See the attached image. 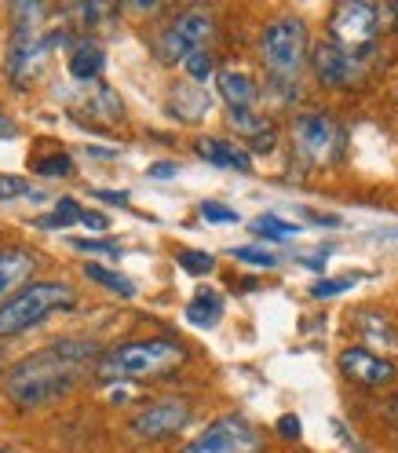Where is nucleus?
Wrapping results in <instances>:
<instances>
[{"mask_svg":"<svg viewBox=\"0 0 398 453\" xmlns=\"http://www.w3.org/2000/svg\"><path fill=\"white\" fill-rule=\"evenodd\" d=\"M34 187L19 180V176H0V202H11V197H30Z\"/></svg>","mask_w":398,"mask_h":453,"instance_id":"7c9ffc66","label":"nucleus"},{"mask_svg":"<svg viewBox=\"0 0 398 453\" xmlns=\"http://www.w3.org/2000/svg\"><path fill=\"white\" fill-rule=\"evenodd\" d=\"M264 446V435L238 413H226L212 420L202 435H194L190 442L180 446V453H256Z\"/></svg>","mask_w":398,"mask_h":453,"instance_id":"6e6552de","label":"nucleus"},{"mask_svg":"<svg viewBox=\"0 0 398 453\" xmlns=\"http://www.w3.org/2000/svg\"><path fill=\"white\" fill-rule=\"evenodd\" d=\"M197 157H205L216 168H234V173H252V157L245 147L226 143V139H197Z\"/></svg>","mask_w":398,"mask_h":453,"instance_id":"dca6fc26","label":"nucleus"},{"mask_svg":"<svg viewBox=\"0 0 398 453\" xmlns=\"http://www.w3.org/2000/svg\"><path fill=\"white\" fill-rule=\"evenodd\" d=\"M380 34V8L377 4H365V0H344L336 4L329 15V41L348 48L351 55L373 48Z\"/></svg>","mask_w":398,"mask_h":453,"instance_id":"0eeeda50","label":"nucleus"},{"mask_svg":"<svg viewBox=\"0 0 398 453\" xmlns=\"http://www.w3.org/2000/svg\"><path fill=\"white\" fill-rule=\"evenodd\" d=\"M358 329H362L369 340H373V344H380L384 351H394V348H398V333H394V326H391L387 319L373 315V311L358 315Z\"/></svg>","mask_w":398,"mask_h":453,"instance_id":"412c9836","label":"nucleus"},{"mask_svg":"<svg viewBox=\"0 0 398 453\" xmlns=\"http://www.w3.org/2000/svg\"><path fill=\"white\" fill-rule=\"evenodd\" d=\"M88 110L96 113V118H106V121H118L125 113L121 99L113 96V88H106V84H99V88H96V99H88Z\"/></svg>","mask_w":398,"mask_h":453,"instance_id":"393cba45","label":"nucleus"},{"mask_svg":"<svg viewBox=\"0 0 398 453\" xmlns=\"http://www.w3.org/2000/svg\"><path fill=\"white\" fill-rule=\"evenodd\" d=\"M340 373H344L351 384L358 388H391L398 380V370H394V362L377 355V351H369L362 344H351L340 351Z\"/></svg>","mask_w":398,"mask_h":453,"instance_id":"9d476101","label":"nucleus"},{"mask_svg":"<svg viewBox=\"0 0 398 453\" xmlns=\"http://www.w3.org/2000/svg\"><path fill=\"white\" fill-rule=\"evenodd\" d=\"M274 432L286 439V442H296L300 435H303V428H300V420L293 417V413H286V417H278V424H274Z\"/></svg>","mask_w":398,"mask_h":453,"instance_id":"473e14b6","label":"nucleus"},{"mask_svg":"<svg viewBox=\"0 0 398 453\" xmlns=\"http://www.w3.org/2000/svg\"><path fill=\"white\" fill-rule=\"evenodd\" d=\"M293 147L300 154V161L307 165H333L340 157V147H344V132H340L336 118L325 110H300L293 118Z\"/></svg>","mask_w":398,"mask_h":453,"instance_id":"39448f33","label":"nucleus"},{"mask_svg":"<svg viewBox=\"0 0 398 453\" xmlns=\"http://www.w3.org/2000/svg\"><path fill=\"white\" fill-rule=\"evenodd\" d=\"M231 257L241 260V264H252V267H274V264H278L274 252H271V249H260V245H238Z\"/></svg>","mask_w":398,"mask_h":453,"instance_id":"bb28decb","label":"nucleus"},{"mask_svg":"<svg viewBox=\"0 0 398 453\" xmlns=\"http://www.w3.org/2000/svg\"><path fill=\"white\" fill-rule=\"evenodd\" d=\"M96 197H103V202H118V205L128 202V194H121V190H96Z\"/></svg>","mask_w":398,"mask_h":453,"instance_id":"e433bc0d","label":"nucleus"},{"mask_svg":"<svg viewBox=\"0 0 398 453\" xmlns=\"http://www.w3.org/2000/svg\"><path fill=\"white\" fill-rule=\"evenodd\" d=\"M183 66H187V73H190L194 81H209V77L216 73V63H212L209 48H205V51H194V55H190V59H187Z\"/></svg>","mask_w":398,"mask_h":453,"instance_id":"c85d7f7f","label":"nucleus"},{"mask_svg":"<svg viewBox=\"0 0 398 453\" xmlns=\"http://www.w3.org/2000/svg\"><path fill=\"white\" fill-rule=\"evenodd\" d=\"M80 216H84V209L73 197H59L55 209L48 216H41V226H48V231H55V226H73V223H80Z\"/></svg>","mask_w":398,"mask_h":453,"instance_id":"5701e85b","label":"nucleus"},{"mask_svg":"<svg viewBox=\"0 0 398 453\" xmlns=\"http://www.w3.org/2000/svg\"><path fill=\"white\" fill-rule=\"evenodd\" d=\"M387 15H391V22H394V30H398V4H391V8H387Z\"/></svg>","mask_w":398,"mask_h":453,"instance_id":"4c0bfd02","label":"nucleus"},{"mask_svg":"<svg viewBox=\"0 0 398 453\" xmlns=\"http://www.w3.org/2000/svg\"><path fill=\"white\" fill-rule=\"evenodd\" d=\"M216 88H219V99L226 103V110H252L256 99H260V88L256 81L245 73V70H219L216 73Z\"/></svg>","mask_w":398,"mask_h":453,"instance_id":"4468645a","label":"nucleus"},{"mask_svg":"<svg viewBox=\"0 0 398 453\" xmlns=\"http://www.w3.org/2000/svg\"><path fill=\"white\" fill-rule=\"evenodd\" d=\"M80 223L88 226V231H110V219H106L103 212H96V209L84 212V216H80Z\"/></svg>","mask_w":398,"mask_h":453,"instance_id":"72a5a7b5","label":"nucleus"},{"mask_svg":"<svg viewBox=\"0 0 398 453\" xmlns=\"http://www.w3.org/2000/svg\"><path fill=\"white\" fill-rule=\"evenodd\" d=\"M310 70H315L318 84H325V88H348L358 77V55H351L348 48H340L333 41H322L310 51Z\"/></svg>","mask_w":398,"mask_h":453,"instance_id":"f8f14e48","label":"nucleus"},{"mask_svg":"<svg viewBox=\"0 0 398 453\" xmlns=\"http://www.w3.org/2000/svg\"><path fill=\"white\" fill-rule=\"evenodd\" d=\"M103 66H106V59H103V48H99L96 41H80V44L70 51V63H66L70 77H73V81H84V84L99 81Z\"/></svg>","mask_w":398,"mask_h":453,"instance_id":"f3484780","label":"nucleus"},{"mask_svg":"<svg viewBox=\"0 0 398 453\" xmlns=\"http://www.w3.org/2000/svg\"><path fill=\"white\" fill-rule=\"evenodd\" d=\"M187 362V348L165 336H147L132 340L99 358L96 373L103 380H150V377H168L172 370Z\"/></svg>","mask_w":398,"mask_h":453,"instance_id":"f03ea898","label":"nucleus"},{"mask_svg":"<svg viewBox=\"0 0 398 453\" xmlns=\"http://www.w3.org/2000/svg\"><path fill=\"white\" fill-rule=\"evenodd\" d=\"M84 278L96 281V286H103V289H110L113 296H125V300L135 296L132 278H125V274H118V271H110V267H103V264H84Z\"/></svg>","mask_w":398,"mask_h":453,"instance_id":"aec40b11","label":"nucleus"},{"mask_svg":"<svg viewBox=\"0 0 398 453\" xmlns=\"http://www.w3.org/2000/svg\"><path fill=\"white\" fill-rule=\"evenodd\" d=\"M37 257L30 249H0V303H8L22 281H30L37 271Z\"/></svg>","mask_w":398,"mask_h":453,"instance_id":"ddd939ff","label":"nucleus"},{"mask_svg":"<svg viewBox=\"0 0 398 453\" xmlns=\"http://www.w3.org/2000/svg\"><path fill=\"white\" fill-rule=\"evenodd\" d=\"M307 22L296 15H281L264 26L260 34V59L271 81H296L307 63Z\"/></svg>","mask_w":398,"mask_h":453,"instance_id":"20e7f679","label":"nucleus"},{"mask_svg":"<svg viewBox=\"0 0 398 453\" xmlns=\"http://www.w3.org/2000/svg\"><path fill=\"white\" fill-rule=\"evenodd\" d=\"M190 417H194V410H190L187 399H161L147 410H139L128 424V432L135 439H143V442H165V439L180 435L190 424Z\"/></svg>","mask_w":398,"mask_h":453,"instance_id":"1a4fd4ad","label":"nucleus"},{"mask_svg":"<svg viewBox=\"0 0 398 453\" xmlns=\"http://www.w3.org/2000/svg\"><path fill=\"white\" fill-rule=\"evenodd\" d=\"M15 135H19L15 121L8 118V113H0V139H15Z\"/></svg>","mask_w":398,"mask_h":453,"instance_id":"c9c22d12","label":"nucleus"},{"mask_svg":"<svg viewBox=\"0 0 398 453\" xmlns=\"http://www.w3.org/2000/svg\"><path fill=\"white\" fill-rule=\"evenodd\" d=\"M231 128L245 139V143L256 150V154H271L274 143H278V132L267 118H260L256 110H234L231 113Z\"/></svg>","mask_w":398,"mask_h":453,"instance_id":"2eb2a0df","label":"nucleus"},{"mask_svg":"<svg viewBox=\"0 0 398 453\" xmlns=\"http://www.w3.org/2000/svg\"><path fill=\"white\" fill-rule=\"evenodd\" d=\"M66 37H44L37 26H19L15 37H11V55H8V73L15 81H26L34 77L41 66H44V55L51 44H59Z\"/></svg>","mask_w":398,"mask_h":453,"instance_id":"9b49d317","label":"nucleus"},{"mask_svg":"<svg viewBox=\"0 0 398 453\" xmlns=\"http://www.w3.org/2000/svg\"><path fill=\"white\" fill-rule=\"evenodd\" d=\"M212 15L205 8H187L161 30L157 37V55L161 63H187L194 51H205L212 37Z\"/></svg>","mask_w":398,"mask_h":453,"instance_id":"423d86ee","label":"nucleus"},{"mask_svg":"<svg viewBox=\"0 0 398 453\" xmlns=\"http://www.w3.org/2000/svg\"><path fill=\"white\" fill-rule=\"evenodd\" d=\"M180 267H183L187 274L202 278V274H212V271H216V257H212V252H202V249H183V252H180Z\"/></svg>","mask_w":398,"mask_h":453,"instance_id":"a878e982","label":"nucleus"},{"mask_svg":"<svg viewBox=\"0 0 398 453\" xmlns=\"http://www.w3.org/2000/svg\"><path fill=\"white\" fill-rule=\"evenodd\" d=\"M202 219H209V223H238V212L226 209L223 202H205L202 205Z\"/></svg>","mask_w":398,"mask_h":453,"instance_id":"2f4dec72","label":"nucleus"},{"mask_svg":"<svg viewBox=\"0 0 398 453\" xmlns=\"http://www.w3.org/2000/svg\"><path fill=\"white\" fill-rule=\"evenodd\" d=\"M219 315H223V296H219L216 289H197V293H194V300L187 303V322L202 326V329L216 326V322H219Z\"/></svg>","mask_w":398,"mask_h":453,"instance_id":"6ab92c4d","label":"nucleus"},{"mask_svg":"<svg viewBox=\"0 0 398 453\" xmlns=\"http://www.w3.org/2000/svg\"><path fill=\"white\" fill-rule=\"evenodd\" d=\"M168 110H172L180 121H202L209 110V96L202 88H194V84H176L172 96H168Z\"/></svg>","mask_w":398,"mask_h":453,"instance_id":"a211bd4d","label":"nucleus"},{"mask_svg":"<svg viewBox=\"0 0 398 453\" xmlns=\"http://www.w3.org/2000/svg\"><path fill=\"white\" fill-rule=\"evenodd\" d=\"M30 165H34V173L44 176V180H63V176L73 173V161H70V154H63V150L44 154V157H34Z\"/></svg>","mask_w":398,"mask_h":453,"instance_id":"b1692460","label":"nucleus"},{"mask_svg":"<svg viewBox=\"0 0 398 453\" xmlns=\"http://www.w3.org/2000/svg\"><path fill=\"white\" fill-rule=\"evenodd\" d=\"M351 286H355V278H322V281L310 286V296H315V300H329V296H340V293L351 289Z\"/></svg>","mask_w":398,"mask_h":453,"instance_id":"cd10ccee","label":"nucleus"},{"mask_svg":"<svg viewBox=\"0 0 398 453\" xmlns=\"http://www.w3.org/2000/svg\"><path fill=\"white\" fill-rule=\"evenodd\" d=\"M73 249H80V252H96V257H121V245L99 242V238H73Z\"/></svg>","mask_w":398,"mask_h":453,"instance_id":"c756f323","label":"nucleus"},{"mask_svg":"<svg viewBox=\"0 0 398 453\" xmlns=\"http://www.w3.org/2000/svg\"><path fill=\"white\" fill-rule=\"evenodd\" d=\"M77 303V293L66 281H30L8 303H0V336H19L26 329L41 326L55 311H66Z\"/></svg>","mask_w":398,"mask_h":453,"instance_id":"7ed1b4c3","label":"nucleus"},{"mask_svg":"<svg viewBox=\"0 0 398 453\" xmlns=\"http://www.w3.org/2000/svg\"><path fill=\"white\" fill-rule=\"evenodd\" d=\"M176 173H180L176 161H154V165H150V176H154V180H172Z\"/></svg>","mask_w":398,"mask_h":453,"instance_id":"f704fd0d","label":"nucleus"},{"mask_svg":"<svg viewBox=\"0 0 398 453\" xmlns=\"http://www.w3.org/2000/svg\"><path fill=\"white\" fill-rule=\"evenodd\" d=\"M96 358H99V348L92 340H77V336L55 340V344L26 355L22 362L11 365L4 373V391L11 403L26 410L55 403L84 380V373L96 365Z\"/></svg>","mask_w":398,"mask_h":453,"instance_id":"f257e3e1","label":"nucleus"},{"mask_svg":"<svg viewBox=\"0 0 398 453\" xmlns=\"http://www.w3.org/2000/svg\"><path fill=\"white\" fill-rule=\"evenodd\" d=\"M252 234L260 242H293L300 234V226L281 216H260V219H252Z\"/></svg>","mask_w":398,"mask_h":453,"instance_id":"4be33fe9","label":"nucleus"}]
</instances>
